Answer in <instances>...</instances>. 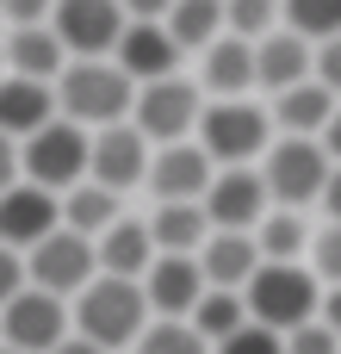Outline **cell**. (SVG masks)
<instances>
[{"label": "cell", "instance_id": "6", "mask_svg": "<svg viewBox=\"0 0 341 354\" xmlns=\"http://www.w3.org/2000/svg\"><path fill=\"white\" fill-rule=\"evenodd\" d=\"M329 174H335V162H329V149L317 137H273V149L261 156V180H267L273 205H286V212L323 205Z\"/></svg>", "mask_w": 341, "mask_h": 354}, {"label": "cell", "instance_id": "20", "mask_svg": "<svg viewBox=\"0 0 341 354\" xmlns=\"http://www.w3.org/2000/svg\"><path fill=\"white\" fill-rule=\"evenodd\" d=\"M0 50H6V75H25V81H50V87H56V75L75 62V56L62 50L56 25H12V31L0 37Z\"/></svg>", "mask_w": 341, "mask_h": 354}, {"label": "cell", "instance_id": "44", "mask_svg": "<svg viewBox=\"0 0 341 354\" xmlns=\"http://www.w3.org/2000/svg\"><path fill=\"white\" fill-rule=\"evenodd\" d=\"M0 81H6V50H0Z\"/></svg>", "mask_w": 341, "mask_h": 354}, {"label": "cell", "instance_id": "46", "mask_svg": "<svg viewBox=\"0 0 341 354\" xmlns=\"http://www.w3.org/2000/svg\"><path fill=\"white\" fill-rule=\"evenodd\" d=\"M0 37H6V19H0Z\"/></svg>", "mask_w": 341, "mask_h": 354}, {"label": "cell", "instance_id": "29", "mask_svg": "<svg viewBox=\"0 0 341 354\" xmlns=\"http://www.w3.org/2000/svg\"><path fill=\"white\" fill-rule=\"evenodd\" d=\"M224 19H230V37L261 44L286 25V0H224Z\"/></svg>", "mask_w": 341, "mask_h": 354}, {"label": "cell", "instance_id": "12", "mask_svg": "<svg viewBox=\"0 0 341 354\" xmlns=\"http://www.w3.org/2000/svg\"><path fill=\"white\" fill-rule=\"evenodd\" d=\"M149 162H155V143L124 118V124L93 131V174H87V180H99V187H112V193H130V187L149 180Z\"/></svg>", "mask_w": 341, "mask_h": 354}, {"label": "cell", "instance_id": "7", "mask_svg": "<svg viewBox=\"0 0 341 354\" xmlns=\"http://www.w3.org/2000/svg\"><path fill=\"white\" fill-rule=\"evenodd\" d=\"M19 162H25V180H31V187L75 193V187L93 174V131H81V124H68V118H50L37 137L19 143Z\"/></svg>", "mask_w": 341, "mask_h": 354}, {"label": "cell", "instance_id": "32", "mask_svg": "<svg viewBox=\"0 0 341 354\" xmlns=\"http://www.w3.org/2000/svg\"><path fill=\"white\" fill-rule=\"evenodd\" d=\"M311 274L323 286H341V224H323L317 243H311Z\"/></svg>", "mask_w": 341, "mask_h": 354}, {"label": "cell", "instance_id": "31", "mask_svg": "<svg viewBox=\"0 0 341 354\" xmlns=\"http://www.w3.org/2000/svg\"><path fill=\"white\" fill-rule=\"evenodd\" d=\"M286 25L311 44L341 37V0H286Z\"/></svg>", "mask_w": 341, "mask_h": 354}, {"label": "cell", "instance_id": "43", "mask_svg": "<svg viewBox=\"0 0 341 354\" xmlns=\"http://www.w3.org/2000/svg\"><path fill=\"white\" fill-rule=\"evenodd\" d=\"M56 354H106V348H99V342H87V336H68Z\"/></svg>", "mask_w": 341, "mask_h": 354}, {"label": "cell", "instance_id": "26", "mask_svg": "<svg viewBox=\"0 0 341 354\" xmlns=\"http://www.w3.org/2000/svg\"><path fill=\"white\" fill-rule=\"evenodd\" d=\"M168 31H174V44L186 50V56H205L224 31H230V19H224V0H174V12L162 19Z\"/></svg>", "mask_w": 341, "mask_h": 354}, {"label": "cell", "instance_id": "22", "mask_svg": "<svg viewBox=\"0 0 341 354\" xmlns=\"http://www.w3.org/2000/svg\"><path fill=\"white\" fill-rule=\"evenodd\" d=\"M267 106H273V124H280V137H323V131H329V118L341 112V100L323 87V81L286 87V93H273Z\"/></svg>", "mask_w": 341, "mask_h": 354}, {"label": "cell", "instance_id": "15", "mask_svg": "<svg viewBox=\"0 0 341 354\" xmlns=\"http://www.w3.org/2000/svg\"><path fill=\"white\" fill-rule=\"evenodd\" d=\"M137 87L143 81H168V75H186L180 62H186V50L174 44V31L162 25V19H130V31L118 37V56H112Z\"/></svg>", "mask_w": 341, "mask_h": 354}, {"label": "cell", "instance_id": "3", "mask_svg": "<svg viewBox=\"0 0 341 354\" xmlns=\"http://www.w3.org/2000/svg\"><path fill=\"white\" fill-rule=\"evenodd\" d=\"M273 137H280V124H273L267 100H211L199 118V149L217 168H261Z\"/></svg>", "mask_w": 341, "mask_h": 354}, {"label": "cell", "instance_id": "5", "mask_svg": "<svg viewBox=\"0 0 341 354\" xmlns=\"http://www.w3.org/2000/svg\"><path fill=\"white\" fill-rule=\"evenodd\" d=\"M205 87L193 81V75H168V81H143L137 87V106H130V124L155 143V149H168V143H193L199 137V118H205Z\"/></svg>", "mask_w": 341, "mask_h": 354}, {"label": "cell", "instance_id": "35", "mask_svg": "<svg viewBox=\"0 0 341 354\" xmlns=\"http://www.w3.org/2000/svg\"><path fill=\"white\" fill-rule=\"evenodd\" d=\"M25 286H31V274H25V255L0 243V311H6V305H12Z\"/></svg>", "mask_w": 341, "mask_h": 354}, {"label": "cell", "instance_id": "25", "mask_svg": "<svg viewBox=\"0 0 341 354\" xmlns=\"http://www.w3.org/2000/svg\"><path fill=\"white\" fill-rule=\"evenodd\" d=\"M118 218H124V193H112V187H99V180H81L75 193H62V224L81 230V236H93V243H99Z\"/></svg>", "mask_w": 341, "mask_h": 354}, {"label": "cell", "instance_id": "28", "mask_svg": "<svg viewBox=\"0 0 341 354\" xmlns=\"http://www.w3.org/2000/svg\"><path fill=\"white\" fill-rule=\"evenodd\" d=\"M186 324H193V330H199V336L211 342V354H217V342H230V336H236V330L249 324V299H242V292H224V286H211V292L199 299V311H193Z\"/></svg>", "mask_w": 341, "mask_h": 354}, {"label": "cell", "instance_id": "17", "mask_svg": "<svg viewBox=\"0 0 341 354\" xmlns=\"http://www.w3.org/2000/svg\"><path fill=\"white\" fill-rule=\"evenodd\" d=\"M255 75H261V93L267 100L286 93V87H304V81H317V44L298 37L292 25H280L273 37L255 44Z\"/></svg>", "mask_w": 341, "mask_h": 354}, {"label": "cell", "instance_id": "36", "mask_svg": "<svg viewBox=\"0 0 341 354\" xmlns=\"http://www.w3.org/2000/svg\"><path fill=\"white\" fill-rule=\"evenodd\" d=\"M50 12H56V0H0L6 31H12V25H50Z\"/></svg>", "mask_w": 341, "mask_h": 354}, {"label": "cell", "instance_id": "13", "mask_svg": "<svg viewBox=\"0 0 341 354\" xmlns=\"http://www.w3.org/2000/svg\"><path fill=\"white\" fill-rule=\"evenodd\" d=\"M267 212H273V193H267L261 168H217V180L205 193L211 230H261Z\"/></svg>", "mask_w": 341, "mask_h": 354}, {"label": "cell", "instance_id": "45", "mask_svg": "<svg viewBox=\"0 0 341 354\" xmlns=\"http://www.w3.org/2000/svg\"><path fill=\"white\" fill-rule=\"evenodd\" d=\"M0 354H19V348H6V342H0Z\"/></svg>", "mask_w": 341, "mask_h": 354}, {"label": "cell", "instance_id": "10", "mask_svg": "<svg viewBox=\"0 0 341 354\" xmlns=\"http://www.w3.org/2000/svg\"><path fill=\"white\" fill-rule=\"evenodd\" d=\"M68 336H75L68 299H50V292H37V286H25V292L0 311V342L19 348V354H56Z\"/></svg>", "mask_w": 341, "mask_h": 354}, {"label": "cell", "instance_id": "23", "mask_svg": "<svg viewBox=\"0 0 341 354\" xmlns=\"http://www.w3.org/2000/svg\"><path fill=\"white\" fill-rule=\"evenodd\" d=\"M149 268H155V236H149V218H118V224L99 236V274L143 280Z\"/></svg>", "mask_w": 341, "mask_h": 354}, {"label": "cell", "instance_id": "21", "mask_svg": "<svg viewBox=\"0 0 341 354\" xmlns=\"http://www.w3.org/2000/svg\"><path fill=\"white\" fill-rule=\"evenodd\" d=\"M50 118H62L50 81H25V75H6V81H0V137L25 143V137H37Z\"/></svg>", "mask_w": 341, "mask_h": 354}, {"label": "cell", "instance_id": "39", "mask_svg": "<svg viewBox=\"0 0 341 354\" xmlns=\"http://www.w3.org/2000/svg\"><path fill=\"white\" fill-rule=\"evenodd\" d=\"M323 224H341V162H335V174H329V187H323Z\"/></svg>", "mask_w": 341, "mask_h": 354}, {"label": "cell", "instance_id": "27", "mask_svg": "<svg viewBox=\"0 0 341 354\" xmlns=\"http://www.w3.org/2000/svg\"><path fill=\"white\" fill-rule=\"evenodd\" d=\"M255 243H261V255H267V261H311V243H317V230H311V218H304V212H286V205H273V212L261 218Z\"/></svg>", "mask_w": 341, "mask_h": 354}, {"label": "cell", "instance_id": "33", "mask_svg": "<svg viewBox=\"0 0 341 354\" xmlns=\"http://www.w3.org/2000/svg\"><path fill=\"white\" fill-rule=\"evenodd\" d=\"M217 354H286V336L249 317V324H242V330H236L230 342H217Z\"/></svg>", "mask_w": 341, "mask_h": 354}, {"label": "cell", "instance_id": "41", "mask_svg": "<svg viewBox=\"0 0 341 354\" xmlns=\"http://www.w3.org/2000/svg\"><path fill=\"white\" fill-rule=\"evenodd\" d=\"M323 324L341 336V286H323Z\"/></svg>", "mask_w": 341, "mask_h": 354}, {"label": "cell", "instance_id": "16", "mask_svg": "<svg viewBox=\"0 0 341 354\" xmlns=\"http://www.w3.org/2000/svg\"><path fill=\"white\" fill-rule=\"evenodd\" d=\"M193 81L205 87V100H255V87H261V75H255V44L224 31V37L199 56Z\"/></svg>", "mask_w": 341, "mask_h": 354}, {"label": "cell", "instance_id": "42", "mask_svg": "<svg viewBox=\"0 0 341 354\" xmlns=\"http://www.w3.org/2000/svg\"><path fill=\"white\" fill-rule=\"evenodd\" d=\"M317 143H323V149H329V162H341V112H335V118H329V131H323V137H317Z\"/></svg>", "mask_w": 341, "mask_h": 354}, {"label": "cell", "instance_id": "34", "mask_svg": "<svg viewBox=\"0 0 341 354\" xmlns=\"http://www.w3.org/2000/svg\"><path fill=\"white\" fill-rule=\"evenodd\" d=\"M286 354H341V336L317 317V324H304V330H292V336H286Z\"/></svg>", "mask_w": 341, "mask_h": 354}, {"label": "cell", "instance_id": "2", "mask_svg": "<svg viewBox=\"0 0 341 354\" xmlns=\"http://www.w3.org/2000/svg\"><path fill=\"white\" fill-rule=\"evenodd\" d=\"M130 106H137V81H130L112 56H99V62H68V68L56 75V112H62L68 124H81V131L124 124Z\"/></svg>", "mask_w": 341, "mask_h": 354}, {"label": "cell", "instance_id": "38", "mask_svg": "<svg viewBox=\"0 0 341 354\" xmlns=\"http://www.w3.org/2000/svg\"><path fill=\"white\" fill-rule=\"evenodd\" d=\"M25 180V162H19V143L12 137H0V193H12Z\"/></svg>", "mask_w": 341, "mask_h": 354}, {"label": "cell", "instance_id": "11", "mask_svg": "<svg viewBox=\"0 0 341 354\" xmlns=\"http://www.w3.org/2000/svg\"><path fill=\"white\" fill-rule=\"evenodd\" d=\"M211 180H217V162H211V156L199 149V137H193V143H168V149H155L143 187H149L155 205H205Z\"/></svg>", "mask_w": 341, "mask_h": 354}, {"label": "cell", "instance_id": "30", "mask_svg": "<svg viewBox=\"0 0 341 354\" xmlns=\"http://www.w3.org/2000/svg\"><path fill=\"white\" fill-rule=\"evenodd\" d=\"M130 354H211V342H205L186 317H155Z\"/></svg>", "mask_w": 341, "mask_h": 354}, {"label": "cell", "instance_id": "18", "mask_svg": "<svg viewBox=\"0 0 341 354\" xmlns=\"http://www.w3.org/2000/svg\"><path fill=\"white\" fill-rule=\"evenodd\" d=\"M143 292H149V311L155 317H193L211 286H205L199 255H155V268L143 274Z\"/></svg>", "mask_w": 341, "mask_h": 354}, {"label": "cell", "instance_id": "1", "mask_svg": "<svg viewBox=\"0 0 341 354\" xmlns=\"http://www.w3.org/2000/svg\"><path fill=\"white\" fill-rule=\"evenodd\" d=\"M68 311H75V336L99 342L106 354L137 348V342H143V330L155 324L143 280H118V274H99V280H93V286L68 305Z\"/></svg>", "mask_w": 341, "mask_h": 354}, {"label": "cell", "instance_id": "14", "mask_svg": "<svg viewBox=\"0 0 341 354\" xmlns=\"http://www.w3.org/2000/svg\"><path fill=\"white\" fill-rule=\"evenodd\" d=\"M62 230V193H50V187H31V180H19L12 193H0V243L6 249H19V255H31L43 236H56Z\"/></svg>", "mask_w": 341, "mask_h": 354}, {"label": "cell", "instance_id": "19", "mask_svg": "<svg viewBox=\"0 0 341 354\" xmlns=\"http://www.w3.org/2000/svg\"><path fill=\"white\" fill-rule=\"evenodd\" d=\"M261 243L255 230H211V243L199 249V268H205V286H224V292H249V280L261 274Z\"/></svg>", "mask_w": 341, "mask_h": 354}, {"label": "cell", "instance_id": "9", "mask_svg": "<svg viewBox=\"0 0 341 354\" xmlns=\"http://www.w3.org/2000/svg\"><path fill=\"white\" fill-rule=\"evenodd\" d=\"M50 25H56V37L75 62H99V56H118V37L130 31V12H124V0H56Z\"/></svg>", "mask_w": 341, "mask_h": 354}, {"label": "cell", "instance_id": "40", "mask_svg": "<svg viewBox=\"0 0 341 354\" xmlns=\"http://www.w3.org/2000/svg\"><path fill=\"white\" fill-rule=\"evenodd\" d=\"M124 12H130V19H168L174 0H124Z\"/></svg>", "mask_w": 341, "mask_h": 354}, {"label": "cell", "instance_id": "8", "mask_svg": "<svg viewBox=\"0 0 341 354\" xmlns=\"http://www.w3.org/2000/svg\"><path fill=\"white\" fill-rule=\"evenodd\" d=\"M25 274H31V286H37V292H50V299H68V305H75V299L99 280V243L62 224L56 236H43V243L25 255Z\"/></svg>", "mask_w": 341, "mask_h": 354}, {"label": "cell", "instance_id": "24", "mask_svg": "<svg viewBox=\"0 0 341 354\" xmlns=\"http://www.w3.org/2000/svg\"><path fill=\"white\" fill-rule=\"evenodd\" d=\"M149 236H155V255H199L211 243V218L205 205H155Z\"/></svg>", "mask_w": 341, "mask_h": 354}, {"label": "cell", "instance_id": "37", "mask_svg": "<svg viewBox=\"0 0 341 354\" xmlns=\"http://www.w3.org/2000/svg\"><path fill=\"white\" fill-rule=\"evenodd\" d=\"M317 81L329 87L341 100V37H329V44H317Z\"/></svg>", "mask_w": 341, "mask_h": 354}, {"label": "cell", "instance_id": "4", "mask_svg": "<svg viewBox=\"0 0 341 354\" xmlns=\"http://www.w3.org/2000/svg\"><path fill=\"white\" fill-rule=\"evenodd\" d=\"M242 299H249V317L280 336L323 317V280L311 274V261H261V274L249 280Z\"/></svg>", "mask_w": 341, "mask_h": 354}]
</instances>
